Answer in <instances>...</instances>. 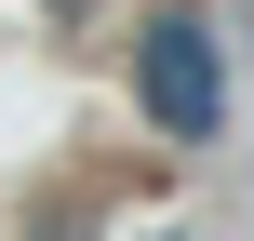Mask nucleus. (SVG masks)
I'll list each match as a JSON object with an SVG mask.
<instances>
[{"label": "nucleus", "instance_id": "1", "mask_svg": "<svg viewBox=\"0 0 254 241\" xmlns=\"http://www.w3.org/2000/svg\"><path fill=\"white\" fill-rule=\"evenodd\" d=\"M134 107H147L174 148H214V134H228V54H214L201 13H161V27L134 40Z\"/></svg>", "mask_w": 254, "mask_h": 241}]
</instances>
